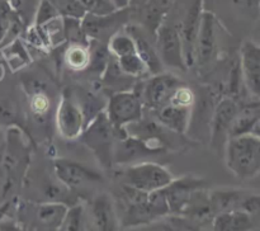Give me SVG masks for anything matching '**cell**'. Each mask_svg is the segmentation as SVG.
Returning <instances> with one entry per match:
<instances>
[{"mask_svg":"<svg viewBox=\"0 0 260 231\" xmlns=\"http://www.w3.org/2000/svg\"><path fill=\"white\" fill-rule=\"evenodd\" d=\"M225 164L241 180L253 179L260 174V139L246 134L234 136L225 145Z\"/></svg>","mask_w":260,"mask_h":231,"instance_id":"cell-1","label":"cell"},{"mask_svg":"<svg viewBox=\"0 0 260 231\" xmlns=\"http://www.w3.org/2000/svg\"><path fill=\"white\" fill-rule=\"evenodd\" d=\"M79 139L93 152L103 169L109 170L114 167L113 151L116 141L118 140V134L107 117L106 112H101L95 118L91 119Z\"/></svg>","mask_w":260,"mask_h":231,"instance_id":"cell-2","label":"cell"},{"mask_svg":"<svg viewBox=\"0 0 260 231\" xmlns=\"http://www.w3.org/2000/svg\"><path fill=\"white\" fill-rule=\"evenodd\" d=\"M116 175L119 178V183L145 193L164 189L175 178L167 167L150 160L123 165Z\"/></svg>","mask_w":260,"mask_h":231,"instance_id":"cell-3","label":"cell"},{"mask_svg":"<svg viewBox=\"0 0 260 231\" xmlns=\"http://www.w3.org/2000/svg\"><path fill=\"white\" fill-rule=\"evenodd\" d=\"M104 112L116 128L118 139H123L127 136L124 128L128 124L141 119L145 113L140 90L135 88L131 90L112 93L107 101Z\"/></svg>","mask_w":260,"mask_h":231,"instance_id":"cell-4","label":"cell"},{"mask_svg":"<svg viewBox=\"0 0 260 231\" xmlns=\"http://www.w3.org/2000/svg\"><path fill=\"white\" fill-rule=\"evenodd\" d=\"M52 170L55 177L74 194L90 193L104 183L103 174L98 170L68 157H55L52 160Z\"/></svg>","mask_w":260,"mask_h":231,"instance_id":"cell-5","label":"cell"},{"mask_svg":"<svg viewBox=\"0 0 260 231\" xmlns=\"http://www.w3.org/2000/svg\"><path fill=\"white\" fill-rule=\"evenodd\" d=\"M220 25L221 23L216 19L212 13L203 9L197 40H196L194 63H193V68H197L200 73L210 70L217 62L220 56V37H218Z\"/></svg>","mask_w":260,"mask_h":231,"instance_id":"cell-6","label":"cell"},{"mask_svg":"<svg viewBox=\"0 0 260 231\" xmlns=\"http://www.w3.org/2000/svg\"><path fill=\"white\" fill-rule=\"evenodd\" d=\"M55 124L57 134L69 141L79 139L85 128V117L76 102L71 86L63 89L58 96L55 112Z\"/></svg>","mask_w":260,"mask_h":231,"instance_id":"cell-7","label":"cell"},{"mask_svg":"<svg viewBox=\"0 0 260 231\" xmlns=\"http://www.w3.org/2000/svg\"><path fill=\"white\" fill-rule=\"evenodd\" d=\"M155 45L157 53L161 58L162 65L167 68L185 70L184 56H183V46L180 40L179 30L175 25L174 20L165 14L164 19L155 32Z\"/></svg>","mask_w":260,"mask_h":231,"instance_id":"cell-8","label":"cell"},{"mask_svg":"<svg viewBox=\"0 0 260 231\" xmlns=\"http://www.w3.org/2000/svg\"><path fill=\"white\" fill-rule=\"evenodd\" d=\"M129 18H131L129 8L114 10L113 13L104 15L86 13L81 18V25L88 40H95L107 43L114 33L122 30L128 24Z\"/></svg>","mask_w":260,"mask_h":231,"instance_id":"cell-9","label":"cell"},{"mask_svg":"<svg viewBox=\"0 0 260 231\" xmlns=\"http://www.w3.org/2000/svg\"><path fill=\"white\" fill-rule=\"evenodd\" d=\"M183 84L184 83L180 80V78L165 71L156 75H150L145 84L140 85V94L145 109L155 111L168 104L175 90Z\"/></svg>","mask_w":260,"mask_h":231,"instance_id":"cell-10","label":"cell"},{"mask_svg":"<svg viewBox=\"0 0 260 231\" xmlns=\"http://www.w3.org/2000/svg\"><path fill=\"white\" fill-rule=\"evenodd\" d=\"M240 103L233 96L225 95L218 99L213 111L210 126V144L213 149H225L230 129L239 111Z\"/></svg>","mask_w":260,"mask_h":231,"instance_id":"cell-11","label":"cell"},{"mask_svg":"<svg viewBox=\"0 0 260 231\" xmlns=\"http://www.w3.org/2000/svg\"><path fill=\"white\" fill-rule=\"evenodd\" d=\"M85 210L91 231H119L121 228L116 205L109 193H96Z\"/></svg>","mask_w":260,"mask_h":231,"instance_id":"cell-12","label":"cell"},{"mask_svg":"<svg viewBox=\"0 0 260 231\" xmlns=\"http://www.w3.org/2000/svg\"><path fill=\"white\" fill-rule=\"evenodd\" d=\"M202 188H207V182L194 174H185L180 178H174L172 183L162 189L169 206L170 216H179L189 202L193 193Z\"/></svg>","mask_w":260,"mask_h":231,"instance_id":"cell-13","label":"cell"},{"mask_svg":"<svg viewBox=\"0 0 260 231\" xmlns=\"http://www.w3.org/2000/svg\"><path fill=\"white\" fill-rule=\"evenodd\" d=\"M239 63L244 86L253 99H260V45L250 40L244 41Z\"/></svg>","mask_w":260,"mask_h":231,"instance_id":"cell-14","label":"cell"},{"mask_svg":"<svg viewBox=\"0 0 260 231\" xmlns=\"http://www.w3.org/2000/svg\"><path fill=\"white\" fill-rule=\"evenodd\" d=\"M124 30L134 38L135 45H136V53L145 62L150 75L162 73L165 66L162 65L161 58L157 53L155 36L145 29L141 24H136V23H128L124 27Z\"/></svg>","mask_w":260,"mask_h":231,"instance_id":"cell-15","label":"cell"},{"mask_svg":"<svg viewBox=\"0 0 260 231\" xmlns=\"http://www.w3.org/2000/svg\"><path fill=\"white\" fill-rule=\"evenodd\" d=\"M164 154V151L154 149L142 140L126 136L116 141L113 151V164L123 167V165H131L135 162L147 161V157H155Z\"/></svg>","mask_w":260,"mask_h":231,"instance_id":"cell-16","label":"cell"},{"mask_svg":"<svg viewBox=\"0 0 260 231\" xmlns=\"http://www.w3.org/2000/svg\"><path fill=\"white\" fill-rule=\"evenodd\" d=\"M146 112H149L159 123H161L167 128L172 129L177 134L187 135L190 124V117H192V108L168 103L160 107L159 109Z\"/></svg>","mask_w":260,"mask_h":231,"instance_id":"cell-17","label":"cell"},{"mask_svg":"<svg viewBox=\"0 0 260 231\" xmlns=\"http://www.w3.org/2000/svg\"><path fill=\"white\" fill-rule=\"evenodd\" d=\"M69 206L60 202H37L32 207L33 228L56 231L65 218Z\"/></svg>","mask_w":260,"mask_h":231,"instance_id":"cell-18","label":"cell"},{"mask_svg":"<svg viewBox=\"0 0 260 231\" xmlns=\"http://www.w3.org/2000/svg\"><path fill=\"white\" fill-rule=\"evenodd\" d=\"M179 216L197 221V222L212 223L216 215L210 201V189L202 188V189L196 190Z\"/></svg>","mask_w":260,"mask_h":231,"instance_id":"cell-19","label":"cell"},{"mask_svg":"<svg viewBox=\"0 0 260 231\" xmlns=\"http://www.w3.org/2000/svg\"><path fill=\"white\" fill-rule=\"evenodd\" d=\"M254 228V216L239 210L218 213L212 221L213 231H253Z\"/></svg>","mask_w":260,"mask_h":231,"instance_id":"cell-20","label":"cell"},{"mask_svg":"<svg viewBox=\"0 0 260 231\" xmlns=\"http://www.w3.org/2000/svg\"><path fill=\"white\" fill-rule=\"evenodd\" d=\"M248 193V189L240 188H216L210 190V201L215 215L239 210Z\"/></svg>","mask_w":260,"mask_h":231,"instance_id":"cell-21","label":"cell"},{"mask_svg":"<svg viewBox=\"0 0 260 231\" xmlns=\"http://www.w3.org/2000/svg\"><path fill=\"white\" fill-rule=\"evenodd\" d=\"M260 117V99H253L251 102L241 103L236 113L235 119L230 129V137L250 134L254 123Z\"/></svg>","mask_w":260,"mask_h":231,"instance_id":"cell-22","label":"cell"},{"mask_svg":"<svg viewBox=\"0 0 260 231\" xmlns=\"http://www.w3.org/2000/svg\"><path fill=\"white\" fill-rule=\"evenodd\" d=\"M3 56H4L5 61H7L8 66L12 69V71L22 70V69L29 66L30 61H32L29 48L20 37L4 45Z\"/></svg>","mask_w":260,"mask_h":231,"instance_id":"cell-23","label":"cell"},{"mask_svg":"<svg viewBox=\"0 0 260 231\" xmlns=\"http://www.w3.org/2000/svg\"><path fill=\"white\" fill-rule=\"evenodd\" d=\"M62 63L71 71L88 70L89 62H90V52H89V45H81V43H66L61 55Z\"/></svg>","mask_w":260,"mask_h":231,"instance_id":"cell-24","label":"cell"},{"mask_svg":"<svg viewBox=\"0 0 260 231\" xmlns=\"http://www.w3.org/2000/svg\"><path fill=\"white\" fill-rule=\"evenodd\" d=\"M56 231H91L86 217L85 205L75 203L70 206L65 218Z\"/></svg>","mask_w":260,"mask_h":231,"instance_id":"cell-25","label":"cell"},{"mask_svg":"<svg viewBox=\"0 0 260 231\" xmlns=\"http://www.w3.org/2000/svg\"><path fill=\"white\" fill-rule=\"evenodd\" d=\"M108 50L114 58L123 57V56L136 53V45L129 33L124 30V28L119 32L114 33L107 42Z\"/></svg>","mask_w":260,"mask_h":231,"instance_id":"cell-26","label":"cell"},{"mask_svg":"<svg viewBox=\"0 0 260 231\" xmlns=\"http://www.w3.org/2000/svg\"><path fill=\"white\" fill-rule=\"evenodd\" d=\"M22 108L17 99L10 95H0V124L17 126L22 124Z\"/></svg>","mask_w":260,"mask_h":231,"instance_id":"cell-27","label":"cell"},{"mask_svg":"<svg viewBox=\"0 0 260 231\" xmlns=\"http://www.w3.org/2000/svg\"><path fill=\"white\" fill-rule=\"evenodd\" d=\"M116 60L119 70L123 74H126L127 76L139 79L144 78L146 74H149L146 65H145V62L137 53H131V55L123 56V57L116 58Z\"/></svg>","mask_w":260,"mask_h":231,"instance_id":"cell-28","label":"cell"},{"mask_svg":"<svg viewBox=\"0 0 260 231\" xmlns=\"http://www.w3.org/2000/svg\"><path fill=\"white\" fill-rule=\"evenodd\" d=\"M62 24H63V36H65L66 43H81V45H89V40L85 36V33H84L80 18L62 17Z\"/></svg>","mask_w":260,"mask_h":231,"instance_id":"cell-29","label":"cell"},{"mask_svg":"<svg viewBox=\"0 0 260 231\" xmlns=\"http://www.w3.org/2000/svg\"><path fill=\"white\" fill-rule=\"evenodd\" d=\"M17 17L18 12L14 10L9 0H0V46L7 41L10 27Z\"/></svg>","mask_w":260,"mask_h":231,"instance_id":"cell-30","label":"cell"},{"mask_svg":"<svg viewBox=\"0 0 260 231\" xmlns=\"http://www.w3.org/2000/svg\"><path fill=\"white\" fill-rule=\"evenodd\" d=\"M167 222L179 231H213L212 223H202L183 216H168Z\"/></svg>","mask_w":260,"mask_h":231,"instance_id":"cell-31","label":"cell"},{"mask_svg":"<svg viewBox=\"0 0 260 231\" xmlns=\"http://www.w3.org/2000/svg\"><path fill=\"white\" fill-rule=\"evenodd\" d=\"M57 17H61V14L58 13L57 8L53 5V3L51 0H40L37 10H36L33 24L43 25Z\"/></svg>","mask_w":260,"mask_h":231,"instance_id":"cell-32","label":"cell"},{"mask_svg":"<svg viewBox=\"0 0 260 231\" xmlns=\"http://www.w3.org/2000/svg\"><path fill=\"white\" fill-rule=\"evenodd\" d=\"M61 17H74V18H83L86 14L85 9L81 5L79 0H51Z\"/></svg>","mask_w":260,"mask_h":231,"instance_id":"cell-33","label":"cell"},{"mask_svg":"<svg viewBox=\"0 0 260 231\" xmlns=\"http://www.w3.org/2000/svg\"><path fill=\"white\" fill-rule=\"evenodd\" d=\"M196 102V93L190 86H188L187 84H183L179 88L175 90V93L173 94L172 99H170L169 103L177 104L180 107H187V108H193Z\"/></svg>","mask_w":260,"mask_h":231,"instance_id":"cell-34","label":"cell"},{"mask_svg":"<svg viewBox=\"0 0 260 231\" xmlns=\"http://www.w3.org/2000/svg\"><path fill=\"white\" fill-rule=\"evenodd\" d=\"M86 13L96 15H104L117 10L111 0H79Z\"/></svg>","mask_w":260,"mask_h":231,"instance_id":"cell-35","label":"cell"},{"mask_svg":"<svg viewBox=\"0 0 260 231\" xmlns=\"http://www.w3.org/2000/svg\"><path fill=\"white\" fill-rule=\"evenodd\" d=\"M239 211H243V212H246L255 217L258 213H260V193L249 190V193L241 202Z\"/></svg>","mask_w":260,"mask_h":231,"instance_id":"cell-36","label":"cell"},{"mask_svg":"<svg viewBox=\"0 0 260 231\" xmlns=\"http://www.w3.org/2000/svg\"><path fill=\"white\" fill-rule=\"evenodd\" d=\"M10 207H12V201H4L3 203H0V223H2L3 221H4V218L7 217Z\"/></svg>","mask_w":260,"mask_h":231,"instance_id":"cell-37","label":"cell"},{"mask_svg":"<svg viewBox=\"0 0 260 231\" xmlns=\"http://www.w3.org/2000/svg\"><path fill=\"white\" fill-rule=\"evenodd\" d=\"M250 135H254V136L259 137V139H260V117H259L258 121L254 123L253 128H251V131H250Z\"/></svg>","mask_w":260,"mask_h":231,"instance_id":"cell-38","label":"cell"},{"mask_svg":"<svg viewBox=\"0 0 260 231\" xmlns=\"http://www.w3.org/2000/svg\"><path fill=\"white\" fill-rule=\"evenodd\" d=\"M162 230H164V231H179V230H177L175 227H173L172 225H169L168 222L162 223Z\"/></svg>","mask_w":260,"mask_h":231,"instance_id":"cell-39","label":"cell"},{"mask_svg":"<svg viewBox=\"0 0 260 231\" xmlns=\"http://www.w3.org/2000/svg\"><path fill=\"white\" fill-rule=\"evenodd\" d=\"M5 75V68H4V63H3V61L0 60V81L3 80V78H4Z\"/></svg>","mask_w":260,"mask_h":231,"instance_id":"cell-40","label":"cell"},{"mask_svg":"<svg viewBox=\"0 0 260 231\" xmlns=\"http://www.w3.org/2000/svg\"><path fill=\"white\" fill-rule=\"evenodd\" d=\"M3 145V139H2V136H0V146H2Z\"/></svg>","mask_w":260,"mask_h":231,"instance_id":"cell-41","label":"cell"}]
</instances>
